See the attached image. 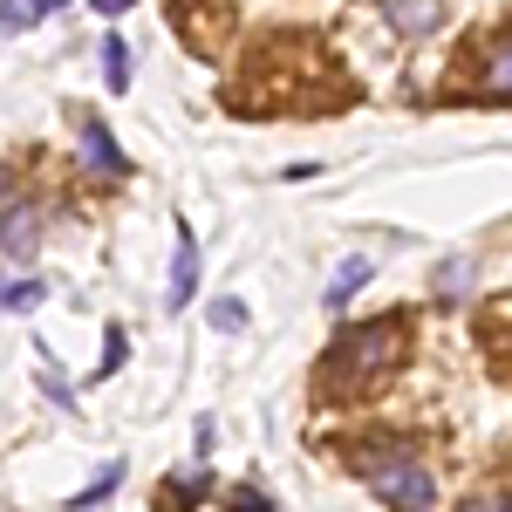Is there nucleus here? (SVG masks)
Instances as JSON below:
<instances>
[{
    "mask_svg": "<svg viewBox=\"0 0 512 512\" xmlns=\"http://www.w3.org/2000/svg\"><path fill=\"white\" fill-rule=\"evenodd\" d=\"M205 492H212V472H205V465H192V472H171V478H164V492H158V512H192Z\"/></svg>",
    "mask_w": 512,
    "mask_h": 512,
    "instance_id": "6e6552de",
    "label": "nucleus"
},
{
    "mask_svg": "<svg viewBox=\"0 0 512 512\" xmlns=\"http://www.w3.org/2000/svg\"><path fill=\"white\" fill-rule=\"evenodd\" d=\"M233 512H274V499L253 492V485H233Z\"/></svg>",
    "mask_w": 512,
    "mask_h": 512,
    "instance_id": "f3484780",
    "label": "nucleus"
},
{
    "mask_svg": "<svg viewBox=\"0 0 512 512\" xmlns=\"http://www.w3.org/2000/svg\"><path fill=\"white\" fill-rule=\"evenodd\" d=\"M123 349H130V335L110 321V328H103V376H117V369H123Z\"/></svg>",
    "mask_w": 512,
    "mask_h": 512,
    "instance_id": "2eb2a0df",
    "label": "nucleus"
},
{
    "mask_svg": "<svg viewBox=\"0 0 512 512\" xmlns=\"http://www.w3.org/2000/svg\"><path fill=\"white\" fill-rule=\"evenodd\" d=\"M89 7H96L103 21H117V14H130V7H137V0H89Z\"/></svg>",
    "mask_w": 512,
    "mask_h": 512,
    "instance_id": "a211bd4d",
    "label": "nucleus"
},
{
    "mask_svg": "<svg viewBox=\"0 0 512 512\" xmlns=\"http://www.w3.org/2000/svg\"><path fill=\"white\" fill-rule=\"evenodd\" d=\"M192 294H198V233H192V219H178V253H171L164 308H171V315H185V308H192Z\"/></svg>",
    "mask_w": 512,
    "mask_h": 512,
    "instance_id": "39448f33",
    "label": "nucleus"
},
{
    "mask_svg": "<svg viewBox=\"0 0 512 512\" xmlns=\"http://www.w3.org/2000/svg\"><path fill=\"white\" fill-rule=\"evenodd\" d=\"M35 233H41L35 212H28V205H21V192L7 185V239H0V246H7V260H14V267H21V260H35V246H41Z\"/></svg>",
    "mask_w": 512,
    "mask_h": 512,
    "instance_id": "423d86ee",
    "label": "nucleus"
},
{
    "mask_svg": "<svg viewBox=\"0 0 512 512\" xmlns=\"http://www.w3.org/2000/svg\"><path fill=\"white\" fill-rule=\"evenodd\" d=\"M465 287H472V260H444L437 267V294L444 301H465Z\"/></svg>",
    "mask_w": 512,
    "mask_h": 512,
    "instance_id": "4468645a",
    "label": "nucleus"
},
{
    "mask_svg": "<svg viewBox=\"0 0 512 512\" xmlns=\"http://www.w3.org/2000/svg\"><path fill=\"white\" fill-rule=\"evenodd\" d=\"M369 274H376V267H369V253H349V260H342V267L328 274V294H321V301H328V308L342 315V308H349L355 294L369 287Z\"/></svg>",
    "mask_w": 512,
    "mask_h": 512,
    "instance_id": "1a4fd4ad",
    "label": "nucleus"
},
{
    "mask_svg": "<svg viewBox=\"0 0 512 512\" xmlns=\"http://www.w3.org/2000/svg\"><path fill=\"white\" fill-rule=\"evenodd\" d=\"M383 14H390L396 35H410V41H424L437 21H444V7H437V0H383Z\"/></svg>",
    "mask_w": 512,
    "mask_h": 512,
    "instance_id": "0eeeda50",
    "label": "nucleus"
},
{
    "mask_svg": "<svg viewBox=\"0 0 512 512\" xmlns=\"http://www.w3.org/2000/svg\"><path fill=\"white\" fill-rule=\"evenodd\" d=\"M76 158H82V171H89L96 185H123V178H130V158L117 151V137H110V123H103V117H82L76 123Z\"/></svg>",
    "mask_w": 512,
    "mask_h": 512,
    "instance_id": "20e7f679",
    "label": "nucleus"
},
{
    "mask_svg": "<svg viewBox=\"0 0 512 512\" xmlns=\"http://www.w3.org/2000/svg\"><path fill=\"white\" fill-rule=\"evenodd\" d=\"M117 485H123V465L110 458V465H103V472H96V478H89V485L76 492V499H69V512H96L103 499H110V492H117Z\"/></svg>",
    "mask_w": 512,
    "mask_h": 512,
    "instance_id": "9d476101",
    "label": "nucleus"
},
{
    "mask_svg": "<svg viewBox=\"0 0 512 512\" xmlns=\"http://www.w3.org/2000/svg\"><path fill=\"white\" fill-rule=\"evenodd\" d=\"M41 294H48V287H41L35 274H14V280H7V315H35Z\"/></svg>",
    "mask_w": 512,
    "mask_h": 512,
    "instance_id": "f8f14e48",
    "label": "nucleus"
},
{
    "mask_svg": "<svg viewBox=\"0 0 512 512\" xmlns=\"http://www.w3.org/2000/svg\"><path fill=\"white\" fill-rule=\"evenodd\" d=\"M342 465H349L355 478H369V492L390 512H431V499H437L431 465L417 458V444L403 431H355L349 444H342Z\"/></svg>",
    "mask_w": 512,
    "mask_h": 512,
    "instance_id": "f03ea898",
    "label": "nucleus"
},
{
    "mask_svg": "<svg viewBox=\"0 0 512 512\" xmlns=\"http://www.w3.org/2000/svg\"><path fill=\"white\" fill-rule=\"evenodd\" d=\"M103 82H110V96L130 89V48H123V35H103Z\"/></svg>",
    "mask_w": 512,
    "mask_h": 512,
    "instance_id": "9b49d317",
    "label": "nucleus"
},
{
    "mask_svg": "<svg viewBox=\"0 0 512 512\" xmlns=\"http://www.w3.org/2000/svg\"><path fill=\"white\" fill-rule=\"evenodd\" d=\"M472 96L478 103H512V28H492L472 48Z\"/></svg>",
    "mask_w": 512,
    "mask_h": 512,
    "instance_id": "7ed1b4c3",
    "label": "nucleus"
},
{
    "mask_svg": "<svg viewBox=\"0 0 512 512\" xmlns=\"http://www.w3.org/2000/svg\"><path fill=\"white\" fill-rule=\"evenodd\" d=\"M410 342H417V321L390 308V315H362L349 328H335V342L321 349L315 369V396L321 403H355V396H376L396 369L410 362Z\"/></svg>",
    "mask_w": 512,
    "mask_h": 512,
    "instance_id": "f257e3e1",
    "label": "nucleus"
},
{
    "mask_svg": "<svg viewBox=\"0 0 512 512\" xmlns=\"http://www.w3.org/2000/svg\"><path fill=\"white\" fill-rule=\"evenodd\" d=\"M212 328H219V335H239V328H246V308H239V301H212Z\"/></svg>",
    "mask_w": 512,
    "mask_h": 512,
    "instance_id": "dca6fc26",
    "label": "nucleus"
},
{
    "mask_svg": "<svg viewBox=\"0 0 512 512\" xmlns=\"http://www.w3.org/2000/svg\"><path fill=\"white\" fill-rule=\"evenodd\" d=\"M0 14H7V21H0V28H7V35H28V28H35L41 14H48V0H7V7H0Z\"/></svg>",
    "mask_w": 512,
    "mask_h": 512,
    "instance_id": "ddd939ff",
    "label": "nucleus"
},
{
    "mask_svg": "<svg viewBox=\"0 0 512 512\" xmlns=\"http://www.w3.org/2000/svg\"><path fill=\"white\" fill-rule=\"evenodd\" d=\"M499 512H512V492H506V499H499Z\"/></svg>",
    "mask_w": 512,
    "mask_h": 512,
    "instance_id": "6ab92c4d",
    "label": "nucleus"
}]
</instances>
